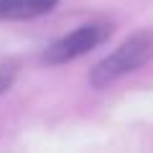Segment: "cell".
I'll use <instances>...</instances> for the list:
<instances>
[{"mask_svg": "<svg viewBox=\"0 0 153 153\" xmlns=\"http://www.w3.org/2000/svg\"><path fill=\"white\" fill-rule=\"evenodd\" d=\"M151 54H153V36L151 33H135V36L128 38L125 44L117 46L107 59L100 61L92 69L89 79H92L94 87H105V84L115 82L117 76H123V74H128V71L143 66L151 59Z\"/></svg>", "mask_w": 153, "mask_h": 153, "instance_id": "cell-1", "label": "cell"}, {"mask_svg": "<svg viewBox=\"0 0 153 153\" xmlns=\"http://www.w3.org/2000/svg\"><path fill=\"white\" fill-rule=\"evenodd\" d=\"M107 36H110V26H105V23L79 26L76 31H71V33H66L64 38L54 41V44L46 49L44 61L46 64H66V61L76 59V56L92 51L94 46H100Z\"/></svg>", "mask_w": 153, "mask_h": 153, "instance_id": "cell-2", "label": "cell"}, {"mask_svg": "<svg viewBox=\"0 0 153 153\" xmlns=\"http://www.w3.org/2000/svg\"><path fill=\"white\" fill-rule=\"evenodd\" d=\"M54 5L56 0H0V18H10V21L36 18L49 13Z\"/></svg>", "mask_w": 153, "mask_h": 153, "instance_id": "cell-3", "label": "cell"}, {"mask_svg": "<svg viewBox=\"0 0 153 153\" xmlns=\"http://www.w3.org/2000/svg\"><path fill=\"white\" fill-rule=\"evenodd\" d=\"M13 82V66H0V94L5 92Z\"/></svg>", "mask_w": 153, "mask_h": 153, "instance_id": "cell-4", "label": "cell"}]
</instances>
